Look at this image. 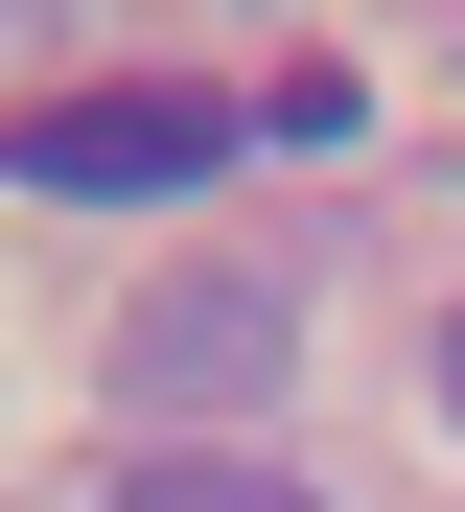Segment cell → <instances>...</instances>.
I'll return each mask as SVG.
<instances>
[{
    "label": "cell",
    "mask_w": 465,
    "mask_h": 512,
    "mask_svg": "<svg viewBox=\"0 0 465 512\" xmlns=\"http://www.w3.org/2000/svg\"><path fill=\"white\" fill-rule=\"evenodd\" d=\"M279 373H303V280H140L117 303V396H163V419H233Z\"/></svg>",
    "instance_id": "cell-1"
},
{
    "label": "cell",
    "mask_w": 465,
    "mask_h": 512,
    "mask_svg": "<svg viewBox=\"0 0 465 512\" xmlns=\"http://www.w3.org/2000/svg\"><path fill=\"white\" fill-rule=\"evenodd\" d=\"M233 163V94H70V117H24V187H210Z\"/></svg>",
    "instance_id": "cell-2"
},
{
    "label": "cell",
    "mask_w": 465,
    "mask_h": 512,
    "mask_svg": "<svg viewBox=\"0 0 465 512\" xmlns=\"http://www.w3.org/2000/svg\"><path fill=\"white\" fill-rule=\"evenodd\" d=\"M117 512H303V466H233V443H140Z\"/></svg>",
    "instance_id": "cell-3"
},
{
    "label": "cell",
    "mask_w": 465,
    "mask_h": 512,
    "mask_svg": "<svg viewBox=\"0 0 465 512\" xmlns=\"http://www.w3.org/2000/svg\"><path fill=\"white\" fill-rule=\"evenodd\" d=\"M442 419H465V326H442Z\"/></svg>",
    "instance_id": "cell-4"
}]
</instances>
